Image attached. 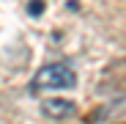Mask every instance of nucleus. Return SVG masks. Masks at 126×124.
<instances>
[{
    "instance_id": "nucleus-1",
    "label": "nucleus",
    "mask_w": 126,
    "mask_h": 124,
    "mask_svg": "<svg viewBox=\"0 0 126 124\" xmlns=\"http://www.w3.org/2000/svg\"><path fill=\"white\" fill-rule=\"evenodd\" d=\"M77 86V72L58 61V64H47L41 66L33 77H30V94H41V91H60V88H74Z\"/></svg>"
},
{
    "instance_id": "nucleus-2",
    "label": "nucleus",
    "mask_w": 126,
    "mask_h": 124,
    "mask_svg": "<svg viewBox=\"0 0 126 124\" xmlns=\"http://www.w3.org/2000/svg\"><path fill=\"white\" fill-rule=\"evenodd\" d=\"M41 113L47 119H71L77 113V105L69 99H44L41 102Z\"/></svg>"
},
{
    "instance_id": "nucleus-3",
    "label": "nucleus",
    "mask_w": 126,
    "mask_h": 124,
    "mask_svg": "<svg viewBox=\"0 0 126 124\" xmlns=\"http://www.w3.org/2000/svg\"><path fill=\"white\" fill-rule=\"evenodd\" d=\"M28 6H33V8H30L33 14H41V6H44V3H41V0H33V3H28Z\"/></svg>"
}]
</instances>
